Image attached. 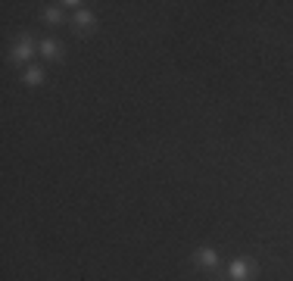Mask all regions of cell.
Returning a JSON list of instances; mask_svg holds the SVG:
<instances>
[{
  "label": "cell",
  "mask_w": 293,
  "mask_h": 281,
  "mask_svg": "<svg viewBox=\"0 0 293 281\" xmlns=\"http://www.w3.org/2000/svg\"><path fill=\"white\" fill-rule=\"evenodd\" d=\"M194 259L200 262V266H206V269H215V266H219V256H215V250H212V247H203V250L196 253Z\"/></svg>",
  "instance_id": "cell-1"
},
{
  "label": "cell",
  "mask_w": 293,
  "mask_h": 281,
  "mask_svg": "<svg viewBox=\"0 0 293 281\" xmlns=\"http://www.w3.org/2000/svg\"><path fill=\"white\" fill-rule=\"evenodd\" d=\"M231 278H234V281H246L249 278V262H244V259L231 262Z\"/></svg>",
  "instance_id": "cell-2"
},
{
  "label": "cell",
  "mask_w": 293,
  "mask_h": 281,
  "mask_svg": "<svg viewBox=\"0 0 293 281\" xmlns=\"http://www.w3.org/2000/svg\"><path fill=\"white\" fill-rule=\"evenodd\" d=\"M28 56H31V44H28V41L16 44V50H13V59H16V63H25Z\"/></svg>",
  "instance_id": "cell-3"
},
{
  "label": "cell",
  "mask_w": 293,
  "mask_h": 281,
  "mask_svg": "<svg viewBox=\"0 0 293 281\" xmlns=\"http://www.w3.org/2000/svg\"><path fill=\"white\" fill-rule=\"evenodd\" d=\"M41 78H44V72H41V69H31L28 75H25V81H28V84H41Z\"/></svg>",
  "instance_id": "cell-4"
},
{
  "label": "cell",
  "mask_w": 293,
  "mask_h": 281,
  "mask_svg": "<svg viewBox=\"0 0 293 281\" xmlns=\"http://www.w3.org/2000/svg\"><path fill=\"white\" fill-rule=\"evenodd\" d=\"M41 53L53 59V53H56V44H53V41H44V44H41Z\"/></svg>",
  "instance_id": "cell-5"
},
{
  "label": "cell",
  "mask_w": 293,
  "mask_h": 281,
  "mask_svg": "<svg viewBox=\"0 0 293 281\" xmlns=\"http://www.w3.org/2000/svg\"><path fill=\"white\" fill-rule=\"evenodd\" d=\"M78 22H81V25H91V22H94V16L81 10V13H78Z\"/></svg>",
  "instance_id": "cell-6"
}]
</instances>
